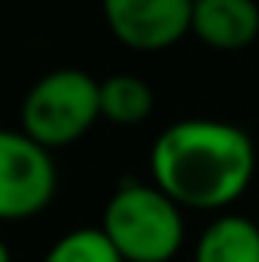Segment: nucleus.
Instances as JSON below:
<instances>
[{"label": "nucleus", "mask_w": 259, "mask_h": 262, "mask_svg": "<svg viewBox=\"0 0 259 262\" xmlns=\"http://www.w3.org/2000/svg\"><path fill=\"white\" fill-rule=\"evenodd\" d=\"M207 49L241 52L259 37L256 0H192V28Z\"/></svg>", "instance_id": "6"}, {"label": "nucleus", "mask_w": 259, "mask_h": 262, "mask_svg": "<svg viewBox=\"0 0 259 262\" xmlns=\"http://www.w3.org/2000/svg\"><path fill=\"white\" fill-rule=\"evenodd\" d=\"M58 189V168L46 146L25 131L0 128V223L43 213Z\"/></svg>", "instance_id": "4"}, {"label": "nucleus", "mask_w": 259, "mask_h": 262, "mask_svg": "<svg viewBox=\"0 0 259 262\" xmlns=\"http://www.w3.org/2000/svg\"><path fill=\"white\" fill-rule=\"evenodd\" d=\"M101 229L125 262H171L186 238L183 207L156 183L119 186L104 207Z\"/></svg>", "instance_id": "2"}, {"label": "nucleus", "mask_w": 259, "mask_h": 262, "mask_svg": "<svg viewBox=\"0 0 259 262\" xmlns=\"http://www.w3.org/2000/svg\"><path fill=\"white\" fill-rule=\"evenodd\" d=\"M153 107H156V95L140 76L113 73L101 79V119H107L110 125L119 128L140 125L153 116Z\"/></svg>", "instance_id": "8"}, {"label": "nucleus", "mask_w": 259, "mask_h": 262, "mask_svg": "<svg viewBox=\"0 0 259 262\" xmlns=\"http://www.w3.org/2000/svg\"><path fill=\"white\" fill-rule=\"evenodd\" d=\"M192 262H259V226L241 213L217 216L198 235Z\"/></svg>", "instance_id": "7"}, {"label": "nucleus", "mask_w": 259, "mask_h": 262, "mask_svg": "<svg viewBox=\"0 0 259 262\" xmlns=\"http://www.w3.org/2000/svg\"><path fill=\"white\" fill-rule=\"evenodd\" d=\"M101 119V82L79 67L43 73L21 101V131L49 152L73 146Z\"/></svg>", "instance_id": "3"}, {"label": "nucleus", "mask_w": 259, "mask_h": 262, "mask_svg": "<svg viewBox=\"0 0 259 262\" xmlns=\"http://www.w3.org/2000/svg\"><path fill=\"white\" fill-rule=\"evenodd\" d=\"M43 262H125V259L110 244V238L104 235L101 226H82V229H70L67 235H61L46 250Z\"/></svg>", "instance_id": "9"}, {"label": "nucleus", "mask_w": 259, "mask_h": 262, "mask_svg": "<svg viewBox=\"0 0 259 262\" xmlns=\"http://www.w3.org/2000/svg\"><path fill=\"white\" fill-rule=\"evenodd\" d=\"M0 262H12V250L6 247V241L0 238Z\"/></svg>", "instance_id": "10"}, {"label": "nucleus", "mask_w": 259, "mask_h": 262, "mask_svg": "<svg viewBox=\"0 0 259 262\" xmlns=\"http://www.w3.org/2000/svg\"><path fill=\"white\" fill-rule=\"evenodd\" d=\"M153 183L183 210H226L253 183L256 146L223 119H180L149 149Z\"/></svg>", "instance_id": "1"}, {"label": "nucleus", "mask_w": 259, "mask_h": 262, "mask_svg": "<svg viewBox=\"0 0 259 262\" xmlns=\"http://www.w3.org/2000/svg\"><path fill=\"white\" fill-rule=\"evenodd\" d=\"M101 12L131 52H165L192 28V0H101Z\"/></svg>", "instance_id": "5"}]
</instances>
